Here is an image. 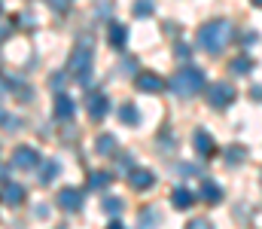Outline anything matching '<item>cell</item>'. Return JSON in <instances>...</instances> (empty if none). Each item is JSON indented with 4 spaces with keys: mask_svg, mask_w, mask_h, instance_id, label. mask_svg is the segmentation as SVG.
Here are the masks:
<instances>
[{
    "mask_svg": "<svg viewBox=\"0 0 262 229\" xmlns=\"http://www.w3.org/2000/svg\"><path fill=\"white\" fill-rule=\"evenodd\" d=\"M204 98H207L210 107L223 110V107H229L235 101V89L229 82H210V86H204Z\"/></svg>",
    "mask_w": 262,
    "mask_h": 229,
    "instance_id": "obj_4",
    "label": "cell"
},
{
    "mask_svg": "<svg viewBox=\"0 0 262 229\" xmlns=\"http://www.w3.org/2000/svg\"><path fill=\"white\" fill-rule=\"evenodd\" d=\"M253 6H262V0H253Z\"/></svg>",
    "mask_w": 262,
    "mask_h": 229,
    "instance_id": "obj_36",
    "label": "cell"
},
{
    "mask_svg": "<svg viewBox=\"0 0 262 229\" xmlns=\"http://www.w3.org/2000/svg\"><path fill=\"white\" fill-rule=\"evenodd\" d=\"M92 58H95V46L92 40H79L70 52V61H67V71L76 76L79 82H85L89 74H92Z\"/></svg>",
    "mask_w": 262,
    "mask_h": 229,
    "instance_id": "obj_3",
    "label": "cell"
},
{
    "mask_svg": "<svg viewBox=\"0 0 262 229\" xmlns=\"http://www.w3.org/2000/svg\"><path fill=\"white\" fill-rule=\"evenodd\" d=\"M85 110H89V116H92L95 122H101V119L110 113V98H107V92L92 89V92L85 95Z\"/></svg>",
    "mask_w": 262,
    "mask_h": 229,
    "instance_id": "obj_5",
    "label": "cell"
},
{
    "mask_svg": "<svg viewBox=\"0 0 262 229\" xmlns=\"http://www.w3.org/2000/svg\"><path fill=\"white\" fill-rule=\"evenodd\" d=\"M204 86H207L204 71L195 68V65H183L177 74L171 76V82H168V89H171L177 98H195L198 92H204Z\"/></svg>",
    "mask_w": 262,
    "mask_h": 229,
    "instance_id": "obj_2",
    "label": "cell"
},
{
    "mask_svg": "<svg viewBox=\"0 0 262 229\" xmlns=\"http://www.w3.org/2000/svg\"><path fill=\"white\" fill-rule=\"evenodd\" d=\"M113 183V174L110 171H92L89 174V190H107Z\"/></svg>",
    "mask_w": 262,
    "mask_h": 229,
    "instance_id": "obj_16",
    "label": "cell"
},
{
    "mask_svg": "<svg viewBox=\"0 0 262 229\" xmlns=\"http://www.w3.org/2000/svg\"><path fill=\"white\" fill-rule=\"evenodd\" d=\"M40 171H37V177H40V183H52L58 174H61V165L55 162V159H46L43 165H37Z\"/></svg>",
    "mask_w": 262,
    "mask_h": 229,
    "instance_id": "obj_13",
    "label": "cell"
},
{
    "mask_svg": "<svg viewBox=\"0 0 262 229\" xmlns=\"http://www.w3.org/2000/svg\"><path fill=\"white\" fill-rule=\"evenodd\" d=\"M73 113H76V104L64 92H55V119H73Z\"/></svg>",
    "mask_w": 262,
    "mask_h": 229,
    "instance_id": "obj_12",
    "label": "cell"
},
{
    "mask_svg": "<svg viewBox=\"0 0 262 229\" xmlns=\"http://www.w3.org/2000/svg\"><path fill=\"white\" fill-rule=\"evenodd\" d=\"M250 68H253V61H250V58H244V55H241V58H235V61H232V74H238V76L250 74Z\"/></svg>",
    "mask_w": 262,
    "mask_h": 229,
    "instance_id": "obj_22",
    "label": "cell"
},
{
    "mask_svg": "<svg viewBox=\"0 0 262 229\" xmlns=\"http://www.w3.org/2000/svg\"><path fill=\"white\" fill-rule=\"evenodd\" d=\"M186 229H213L210 226V220H204V217H195V220H189Z\"/></svg>",
    "mask_w": 262,
    "mask_h": 229,
    "instance_id": "obj_24",
    "label": "cell"
},
{
    "mask_svg": "<svg viewBox=\"0 0 262 229\" xmlns=\"http://www.w3.org/2000/svg\"><path fill=\"white\" fill-rule=\"evenodd\" d=\"M101 208H104L107 214H113V217H116V214H119V211L125 208V202H122L119 196H104V202H101Z\"/></svg>",
    "mask_w": 262,
    "mask_h": 229,
    "instance_id": "obj_20",
    "label": "cell"
},
{
    "mask_svg": "<svg viewBox=\"0 0 262 229\" xmlns=\"http://www.w3.org/2000/svg\"><path fill=\"white\" fill-rule=\"evenodd\" d=\"M152 0H134V15H140V18H146V15H152Z\"/></svg>",
    "mask_w": 262,
    "mask_h": 229,
    "instance_id": "obj_23",
    "label": "cell"
},
{
    "mask_svg": "<svg viewBox=\"0 0 262 229\" xmlns=\"http://www.w3.org/2000/svg\"><path fill=\"white\" fill-rule=\"evenodd\" d=\"M107 40H110V46H113V49H122V46H125V40H128V28L113 22V25H110V34H107Z\"/></svg>",
    "mask_w": 262,
    "mask_h": 229,
    "instance_id": "obj_15",
    "label": "cell"
},
{
    "mask_svg": "<svg viewBox=\"0 0 262 229\" xmlns=\"http://www.w3.org/2000/svg\"><path fill=\"white\" fill-rule=\"evenodd\" d=\"M177 58H189V46L186 43H177Z\"/></svg>",
    "mask_w": 262,
    "mask_h": 229,
    "instance_id": "obj_29",
    "label": "cell"
},
{
    "mask_svg": "<svg viewBox=\"0 0 262 229\" xmlns=\"http://www.w3.org/2000/svg\"><path fill=\"white\" fill-rule=\"evenodd\" d=\"M128 183L131 190H137V193H146L149 186H156V174L149 171V168H140V165H134L128 171Z\"/></svg>",
    "mask_w": 262,
    "mask_h": 229,
    "instance_id": "obj_9",
    "label": "cell"
},
{
    "mask_svg": "<svg viewBox=\"0 0 262 229\" xmlns=\"http://www.w3.org/2000/svg\"><path fill=\"white\" fill-rule=\"evenodd\" d=\"M192 144H195V150L201 156H210V153L216 150V144H213V138H210V132H204V129H198L195 138H192Z\"/></svg>",
    "mask_w": 262,
    "mask_h": 229,
    "instance_id": "obj_14",
    "label": "cell"
},
{
    "mask_svg": "<svg viewBox=\"0 0 262 229\" xmlns=\"http://www.w3.org/2000/svg\"><path fill=\"white\" fill-rule=\"evenodd\" d=\"M107 229H125V226H122L119 220H113V223H110V226H107Z\"/></svg>",
    "mask_w": 262,
    "mask_h": 229,
    "instance_id": "obj_35",
    "label": "cell"
},
{
    "mask_svg": "<svg viewBox=\"0 0 262 229\" xmlns=\"http://www.w3.org/2000/svg\"><path fill=\"white\" fill-rule=\"evenodd\" d=\"M95 150L101 153V156H110V153H116V135H98V141H95Z\"/></svg>",
    "mask_w": 262,
    "mask_h": 229,
    "instance_id": "obj_18",
    "label": "cell"
},
{
    "mask_svg": "<svg viewBox=\"0 0 262 229\" xmlns=\"http://www.w3.org/2000/svg\"><path fill=\"white\" fill-rule=\"evenodd\" d=\"M119 119H122L125 126H137V122H140V110H137L134 104H122V107H119Z\"/></svg>",
    "mask_w": 262,
    "mask_h": 229,
    "instance_id": "obj_19",
    "label": "cell"
},
{
    "mask_svg": "<svg viewBox=\"0 0 262 229\" xmlns=\"http://www.w3.org/2000/svg\"><path fill=\"white\" fill-rule=\"evenodd\" d=\"M250 98H256V101H262V86H253V89H250Z\"/></svg>",
    "mask_w": 262,
    "mask_h": 229,
    "instance_id": "obj_30",
    "label": "cell"
},
{
    "mask_svg": "<svg viewBox=\"0 0 262 229\" xmlns=\"http://www.w3.org/2000/svg\"><path fill=\"white\" fill-rule=\"evenodd\" d=\"M244 156H247V150H244L241 144H232V147L226 150V162H229V165H241Z\"/></svg>",
    "mask_w": 262,
    "mask_h": 229,
    "instance_id": "obj_21",
    "label": "cell"
},
{
    "mask_svg": "<svg viewBox=\"0 0 262 229\" xmlns=\"http://www.w3.org/2000/svg\"><path fill=\"white\" fill-rule=\"evenodd\" d=\"M192 199H195V196H192L186 186H177V190L171 193V205H174V208H189V205H192Z\"/></svg>",
    "mask_w": 262,
    "mask_h": 229,
    "instance_id": "obj_17",
    "label": "cell"
},
{
    "mask_svg": "<svg viewBox=\"0 0 262 229\" xmlns=\"http://www.w3.org/2000/svg\"><path fill=\"white\" fill-rule=\"evenodd\" d=\"M58 208L67 211V214L82 211V190H76V186H64V190H58Z\"/></svg>",
    "mask_w": 262,
    "mask_h": 229,
    "instance_id": "obj_8",
    "label": "cell"
},
{
    "mask_svg": "<svg viewBox=\"0 0 262 229\" xmlns=\"http://www.w3.org/2000/svg\"><path fill=\"white\" fill-rule=\"evenodd\" d=\"M6 86H9V79H3V76H0V95L6 92Z\"/></svg>",
    "mask_w": 262,
    "mask_h": 229,
    "instance_id": "obj_34",
    "label": "cell"
},
{
    "mask_svg": "<svg viewBox=\"0 0 262 229\" xmlns=\"http://www.w3.org/2000/svg\"><path fill=\"white\" fill-rule=\"evenodd\" d=\"M6 174H9V168H6V165H0V186L6 183Z\"/></svg>",
    "mask_w": 262,
    "mask_h": 229,
    "instance_id": "obj_32",
    "label": "cell"
},
{
    "mask_svg": "<svg viewBox=\"0 0 262 229\" xmlns=\"http://www.w3.org/2000/svg\"><path fill=\"white\" fill-rule=\"evenodd\" d=\"M235 37V28L229 18H210L198 28V46L207 52V55H220Z\"/></svg>",
    "mask_w": 262,
    "mask_h": 229,
    "instance_id": "obj_1",
    "label": "cell"
},
{
    "mask_svg": "<svg viewBox=\"0 0 262 229\" xmlns=\"http://www.w3.org/2000/svg\"><path fill=\"white\" fill-rule=\"evenodd\" d=\"M49 6H52L55 12H67V6H70V0H49Z\"/></svg>",
    "mask_w": 262,
    "mask_h": 229,
    "instance_id": "obj_26",
    "label": "cell"
},
{
    "mask_svg": "<svg viewBox=\"0 0 262 229\" xmlns=\"http://www.w3.org/2000/svg\"><path fill=\"white\" fill-rule=\"evenodd\" d=\"M6 34H12V25H3L0 28V37H6Z\"/></svg>",
    "mask_w": 262,
    "mask_h": 229,
    "instance_id": "obj_33",
    "label": "cell"
},
{
    "mask_svg": "<svg viewBox=\"0 0 262 229\" xmlns=\"http://www.w3.org/2000/svg\"><path fill=\"white\" fill-rule=\"evenodd\" d=\"M198 196H201V202H207V205H216V202H223V186H220L216 180H201V190H198Z\"/></svg>",
    "mask_w": 262,
    "mask_h": 229,
    "instance_id": "obj_11",
    "label": "cell"
},
{
    "mask_svg": "<svg viewBox=\"0 0 262 229\" xmlns=\"http://www.w3.org/2000/svg\"><path fill=\"white\" fill-rule=\"evenodd\" d=\"M256 40H259V37H256V34H244V43H247V46H253V43H256Z\"/></svg>",
    "mask_w": 262,
    "mask_h": 229,
    "instance_id": "obj_31",
    "label": "cell"
},
{
    "mask_svg": "<svg viewBox=\"0 0 262 229\" xmlns=\"http://www.w3.org/2000/svg\"><path fill=\"white\" fill-rule=\"evenodd\" d=\"M40 162L43 159H40V153L34 147H15L12 150V168H18V171H34Z\"/></svg>",
    "mask_w": 262,
    "mask_h": 229,
    "instance_id": "obj_6",
    "label": "cell"
},
{
    "mask_svg": "<svg viewBox=\"0 0 262 229\" xmlns=\"http://www.w3.org/2000/svg\"><path fill=\"white\" fill-rule=\"evenodd\" d=\"M134 86H137L140 92H146V95H159V92H165V79L156 74V71H140V74L134 76Z\"/></svg>",
    "mask_w": 262,
    "mask_h": 229,
    "instance_id": "obj_7",
    "label": "cell"
},
{
    "mask_svg": "<svg viewBox=\"0 0 262 229\" xmlns=\"http://www.w3.org/2000/svg\"><path fill=\"white\" fill-rule=\"evenodd\" d=\"M25 196H28V193H25V186H21V183L6 180V183L0 186V199H3L6 205H21V202H25Z\"/></svg>",
    "mask_w": 262,
    "mask_h": 229,
    "instance_id": "obj_10",
    "label": "cell"
},
{
    "mask_svg": "<svg viewBox=\"0 0 262 229\" xmlns=\"http://www.w3.org/2000/svg\"><path fill=\"white\" fill-rule=\"evenodd\" d=\"M0 126H3V129H18V119H12V116H6V113L0 110Z\"/></svg>",
    "mask_w": 262,
    "mask_h": 229,
    "instance_id": "obj_25",
    "label": "cell"
},
{
    "mask_svg": "<svg viewBox=\"0 0 262 229\" xmlns=\"http://www.w3.org/2000/svg\"><path fill=\"white\" fill-rule=\"evenodd\" d=\"M119 162H122V171H131V168H134V156H128V153H122Z\"/></svg>",
    "mask_w": 262,
    "mask_h": 229,
    "instance_id": "obj_27",
    "label": "cell"
},
{
    "mask_svg": "<svg viewBox=\"0 0 262 229\" xmlns=\"http://www.w3.org/2000/svg\"><path fill=\"white\" fill-rule=\"evenodd\" d=\"M52 89H55V92H64V76H61V74L52 76Z\"/></svg>",
    "mask_w": 262,
    "mask_h": 229,
    "instance_id": "obj_28",
    "label": "cell"
}]
</instances>
